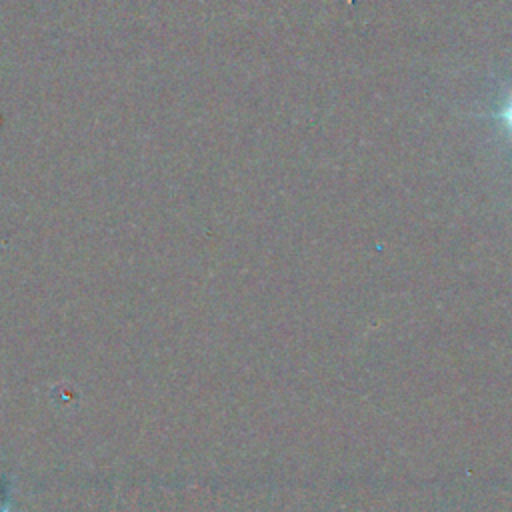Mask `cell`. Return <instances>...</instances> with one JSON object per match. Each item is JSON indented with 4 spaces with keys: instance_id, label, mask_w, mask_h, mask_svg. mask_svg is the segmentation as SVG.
Here are the masks:
<instances>
[{
    "instance_id": "cell-1",
    "label": "cell",
    "mask_w": 512,
    "mask_h": 512,
    "mask_svg": "<svg viewBox=\"0 0 512 512\" xmlns=\"http://www.w3.org/2000/svg\"><path fill=\"white\" fill-rule=\"evenodd\" d=\"M498 118L504 122V126L510 130L512 134V96L508 98V102L502 106V110L498 112Z\"/></svg>"
}]
</instances>
